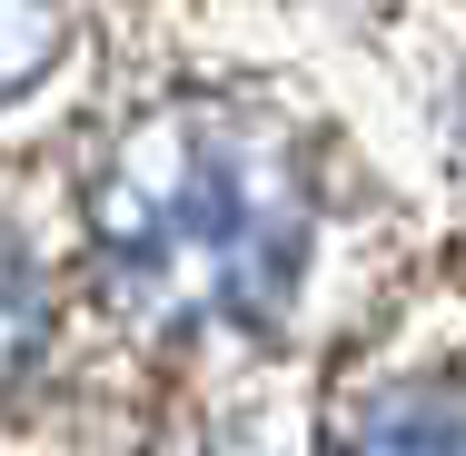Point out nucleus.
<instances>
[{"label": "nucleus", "mask_w": 466, "mask_h": 456, "mask_svg": "<svg viewBox=\"0 0 466 456\" xmlns=\"http://www.w3.org/2000/svg\"><path fill=\"white\" fill-rule=\"evenodd\" d=\"M99 269L159 328H248L308 258V169L268 119L188 99L119 139L90 188Z\"/></svg>", "instance_id": "f257e3e1"}, {"label": "nucleus", "mask_w": 466, "mask_h": 456, "mask_svg": "<svg viewBox=\"0 0 466 456\" xmlns=\"http://www.w3.org/2000/svg\"><path fill=\"white\" fill-rule=\"evenodd\" d=\"M348 456H466V387L437 377V387H397L377 397L368 427L348 437Z\"/></svg>", "instance_id": "f03ea898"}]
</instances>
